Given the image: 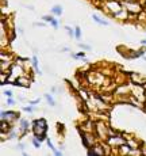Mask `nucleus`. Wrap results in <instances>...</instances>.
Wrapping results in <instances>:
<instances>
[{
    "instance_id": "22",
    "label": "nucleus",
    "mask_w": 146,
    "mask_h": 156,
    "mask_svg": "<svg viewBox=\"0 0 146 156\" xmlns=\"http://www.w3.org/2000/svg\"><path fill=\"white\" fill-rule=\"evenodd\" d=\"M39 102H41L39 99H34V101H30L29 103H30V105H32V106H35V105H38V103H39Z\"/></svg>"
},
{
    "instance_id": "3",
    "label": "nucleus",
    "mask_w": 146,
    "mask_h": 156,
    "mask_svg": "<svg viewBox=\"0 0 146 156\" xmlns=\"http://www.w3.org/2000/svg\"><path fill=\"white\" fill-rule=\"evenodd\" d=\"M106 5H107V8H108V10L111 11L114 15H117L119 11L123 10V4H121V3L117 2V0H107Z\"/></svg>"
},
{
    "instance_id": "13",
    "label": "nucleus",
    "mask_w": 146,
    "mask_h": 156,
    "mask_svg": "<svg viewBox=\"0 0 146 156\" xmlns=\"http://www.w3.org/2000/svg\"><path fill=\"white\" fill-rule=\"evenodd\" d=\"M72 57L74 60H83V58H85V55H84V52H80V53H77V55L72 53Z\"/></svg>"
},
{
    "instance_id": "12",
    "label": "nucleus",
    "mask_w": 146,
    "mask_h": 156,
    "mask_svg": "<svg viewBox=\"0 0 146 156\" xmlns=\"http://www.w3.org/2000/svg\"><path fill=\"white\" fill-rule=\"evenodd\" d=\"M45 98H46L47 103H49L50 106H56V102H54V99L52 98V95H50V94H45Z\"/></svg>"
},
{
    "instance_id": "28",
    "label": "nucleus",
    "mask_w": 146,
    "mask_h": 156,
    "mask_svg": "<svg viewBox=\"0 0 146 156\" xmlns=\"http://www.w3.org/2000/svg\"><path fill=\"white\" fill-rule=\"evenodd\" d=\"M142 57H144V61H146V56H142Z\"/></svg>"
},
{
    "instance_id": "19",
    "label": "nucleus",
    "mask_w": 146,
    "mask_h": 156,
    "mask_svg": "<svg viewBox=\"0 0 146 156\" xmlns=\"http://www.w3.org/2000/svg\"><path fill=\"white\" fill-rule=\"evenodd\" d=\"M46 144H47V147H49V148H50V149H52V151H53V152H54V151H56L54 145H53V143H52V141H50V140H49V139H47V140H46Z\"/></svg>"
},
{
    "instance_id": "1",
    "label": "nucleus",
    "mask_w": 146,
    "mask_h": 156,
    "mask_svg": "<svg viewBox=\"0 0 146 156\" xmlns=\"http://www.w3.org/2000/svg\"><path fill=\"white\" fill-rule=\"evenodd\" d=\"M32 124V132L35 136H45L47 130V122L45 118H38L31 122Z\"/></svg>"
},
{
    "instance_id": "15",
    "label": "nucleus",
    "mask_w": 146,
    "mask_h": 156,
    "mask_svg": "<svg viewBox=\"0 0 146 156\" xmlns=\"http://www.w3.org/2000/svg\"><path fill=\"white\" fill-rule=\"evenodd\" d=\"M53 19H54V18H53L52 15H45V16H42V20L43 22H46V23H50Z\"/></svg>"
},
{
    "instance_id": "4",
    "label": "nucleus",
    "mask_w": 146,
    "mask_h": 156,
    "mask_svg": "<svg viewBox=\"0 0 146 156\" xmlns=\"http://www.w3.org/2000/svg\"><path fill=\"white\" fill-rule=\"evenodd\" d=\"M0 114H2V119H5V121L19 118V113H16V112H4V110H2Z\"/></svg>"
},
{
    "instance_id": "9",
    "label": "nucleus",
    "mask_w": 146,
    "mask_h": 156,
    "mask_svg": "<svg viewBox=\"0 0 146 156\" xmlns=\"http://www.w3.org/2000/svg\"><path fill=\"white\" fill-rule=\"evenodd\" d=\"M31 62H32V67H34V69H35V73L37 75H42V72H41V69H39V67H38V60H37V57H32L31 58Z\"/></svg>"
},
{
    "instance_id": "2",
    "label": "nucleus",
    "mask_w": 146,
    "mask_h": 156,
    "mask_svg": "<svg viewBox=\"0 0 146 156\" xmlns=\"http://www.w3.org/2000/svg\"><path fill=\"white\" fill-rule=\"evenodd\" d=\"M122 4H123V7L129 11V14H139L142 11L141 4L137 3L135 0H123Z\"/></svg>"
},
{
    "instance_id": "5",
    "label": "nucleus",
    "mask_w": 146,
    "mask_h": 156,
    "mask_svg": "<svg viewBox=\"0 0 146 156\" xmlns=\"http://www.w3.org/2000/svg\"><path fill=\"white\" fill-rule=\"evenodd\" d=\"M107 141H108L110 145L121 147L122 144H124V139H123V137H121V136H111V137H108V139H107Z\"/></svg>"
},
{
    "instance_id": "24",
    "label": "nucleus",
    "mask_w": 146,
    "mask_h": 156,
    "mask_svg": "<svg viewBox=\"0 0 146 156\" xmlns=\"http://www.w3.org/2000/svg\"><path fill=\"white\" fill-rule=\"evenodd\" d=\"M14 103H15V101L12 99V97H10V98L7 99V105H14Z\"/></svg>"
},
{
    "instance_id": "23",
    "label": "nucleus",
    "mask_w": 146,
    "mask_h": 156,
    "mask_svg": "<svg viewBox=\"0 0 146 156\" xmlns=\"http://www.w3.org/2000/svg\"><path fill=\"white\" fill-rule=\"evenodd\" d=\"M23 110H25V112H27V113H31L32 112V107L31 106H25V107H23Z\"/></svg>"
},
{
    "instance_id": "25",
    "label": "nucleus",
    "mask_w": 146,
    "mask_h": 156,
    "mask_svg": "<svg viewBox=\"0 0 146 156\" xmlns=\"http://www.w3.org/2000/svg\"><path fill=\"white\" fill-rule=\"evenodd\" d=\"M53 154H54L56 156H61V155H62V151H58V149H56V151L53 152Z\"/></svg>"
},
{
    "instance_id": "11",
    "label": "nucleus",
    "mask_w": 146,
    "mask_h": 156,
    "mask_svg": "<svg viewBox=\"0 0 146 156\" xmlns=\"http://www.w3.org/2000/svg\"><path fill=\"white\" fill-rule=\"evenodd\" d=\"M16 82L19 83V86H23V87H29V86H30V80H29V79L26 80L25 77H22V76H20V77H18V79H16Z\"/></svg>"
},
{
    "instance_id": "27",
    "label": "nucleus",
    "mask_w": 146,
    "mask_h": 156,
    "mask_svg": "<svg viewBox=\"0 0 146 156\" xmlns=\"http://www.w3.org/2000/svg\"><path fill=\"white\" fill-rule=\"evenodd\" d=\"M141 44H142V45H146V40H142V41H141Z\"/></svg>"
},
{
    "instance_id": "26",
    "label": "nucleus",
    "mask_w": 146,
    "mask_h": 156,
    "mask_svg": "<svg viewBox=\"0 0 146 156\" xmlns=\"http://www.w3.org/2000/svg\"><path fill=\"white\" fill-rule=\"evenodd\" d=\"M18 33H19V34H23V30H22V27H18Z\"/></svg>"
},
{
    "instance_id": "6",
    "label": "nucleus",
    "mask_w": 146,
    "mask_h": 156,
    "mask_svg": "<svg viewBox=\"0 0 146 156\" xmlns=\"http://www.w3.org/2000/svg\"><path fill=\"white\" fill-rule=\"evenodd\" d=\"M19 122H20V132H22V136H25V134L29 132L30 122L27 121V119H25V118H22Z\"/></svg>"
},
{
    "instance_id": "18",
    "label": "nucleus",
    "mask_w": 146,
    "mask_h": 156,
    "mask_svg": "<svg viewBox=\"0 0 146 156\" xmlns=\"http://www.w3.org/2000/svg\"><path fill=\"white\" fill-rule=\"evenodd\" d=\"M79 48H80V49H84V50H89V49H91V46H89V45H85V44H81V42H79Z\"/></svg>"
},
{
    "instance_id": "8",
    "label": "nucleus",
    "mask_w": 146,
    "mask_h": 156,
    "mask_svg": "<svg viewBox=\"0 0 146 156\" xmlns=\"http://www.w3.org/2000/svg\"><path fill=\"white\" fill-rule=\"evenodd\" d=\"M92 19H93L96 23H99V25H102V26H108V25H110V22H108V20L100 19V18L97 16V15H92Z\"/></svg>"
},
{
    "instance_id": "21",
    "label": "nucleus",
    "mask_w": 146,
    "mask_h": 156,
    "mask_svg": "<svg viewBox=\"0 0 146 156\" xmlns=\"http://www.w3.org/2000/svg\"><path fill=\"white\" fill-rule=\"evenodd\" d=\"M3 94H4V95H5V97H8V98H10V97H12V92H11V91H10V90H5V91H4V92H3Z\"/></svg>"
},
{
    "instance_id": "20",
    "label": "nucleus",
    "mask_w": 146,
    "mask_h": 156,
    "mask_svg": "<svg viewBox=\"0 0 146 156\" xmlns=\"http://www.w3.org/2000/svg\"><path fill=\"white\" fill-rule=\"evenodd\" d=\"M50 25H52V26H53V27H54V29H57V27H58V20H57V19H56V18H54V19H53L52 22H50Z\"/></svg>"
},
{
    "instance_id": "14",
    "label": "nucleus",
    "mask_w": 146,
    "mask_h": 156,
    "mask_svg": "<svg viewBox=\"0 0 146 156\" xmlns=\"http://www.w3.org/2000/svg\"><path fill=\"white\" fill-rule=\"evenodd\" d=\"M74 37H76V40L81 38V30H80V27H74Z\"/></svg>"
},
{
    "instance_id": "10",
    "label": "nucleus",
    "mask_w": 146,
    "mask_h": 156,
    "mask_svg": "<svg viewBox=\"0 0 146 156\" xmlns=\"http://www.w3.org/2000/svg\"><path fill=\"white\" fill-rule=\"evenodd\" d=\"M62 7L61 5H54V7H52V14L53 15H57V16H59V15L62 14Z\"/></svg>"
},
{
    "instance_id": "7",
    "label": "nucleus",
    "mask_w": 146,
    "mask_h": 156,
    "mask_svg": "<svg viewBox=\"0 0 146 156\" xmlns=\"http://www.w3.org/2000/svg\"><path fill=\"white\" fill-rule=\"evenodd\" d=\"M88 155H104V149L102 148V147L96 145V147H93L92 149H89Z\"/></svg>"
},
{
    "instance_id": "16",
    "label": "nucleus",
    "mask_w": 146,
    "mask_h": 156,
    "mask_svg": "<svg viewBox=\"0 0 146 156\" xmlns=\"http://www.w3.org/2000/svg\"><path fill=\"white\" fill-rule=\"evenodd\" d=\"M65 30H66V31H68V34H69L70 37H74V29L69 27V26H65Z\"/></svg>"
},
{
    "instance_id": "17",
    "label": "nucleus",
    "mask_w": 146,
    "mask_h": 156,
    "mask_svg": "<svg viewBox=\"0 0 146 156\" xmlns=\"http://www.w3.org/2000/svg\"><path fill=\"white\" fill-rule=\"evenodd\" d=\"M32 145L35 147V148H41V141L35 137V139H32Z\"/></svg>"
}]
</instances>
